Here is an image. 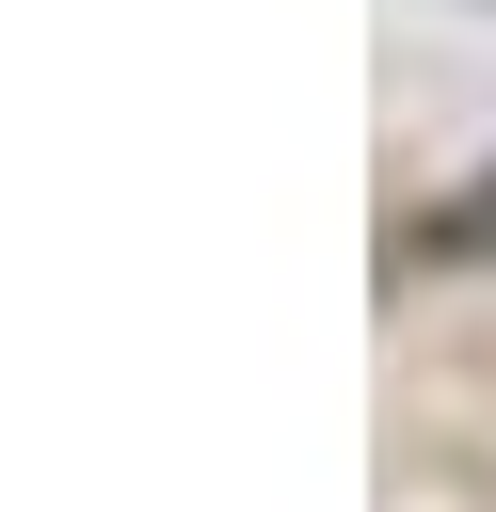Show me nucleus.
I'll return each instance as SVG.
<instances>
[{
	"mask_svg": "<svg viewBox=\"0 0 496 512\" xmlns=\"http://www.w3.org/2000/svg\"><path fill=\"white\" fill-rule=\"evenodd\" d=\"M416 256H448V272H496V160H480L448 208H416Z\"/></svg>",
	"mask_w": 496,
	"mask_h": 512,
	"instance_id": "nucleus-1",
	"label": "nucleus"
}]
</instances>
